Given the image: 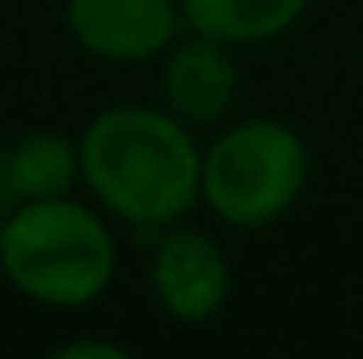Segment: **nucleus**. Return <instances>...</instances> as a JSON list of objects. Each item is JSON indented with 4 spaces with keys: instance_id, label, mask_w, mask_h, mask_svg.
<instances>
[{
    "instance_id": "nucleus-1",
    "label": "nucleus",
    "mask_w": 363,
    "mask_h": 359,
    "mask_svg": "<svg viewBox=\"0 0 363 359\" xmlns=\"http://www.w3.org/2000/svg\"><path fill=\"white\" fill-rule=\"evenodd\" d=\"M81 186L118 224L157 237L203 203V148L165 106L118 101L81 131Z\"/></svg>"
},
{
    "instance_id": "nucleus-2",
    "label": "nucleus",
    "mask_w": 363,
    "mask_h": 359,
    "mask_svg": "<svg viewBox=\"0 0 363 359\" xmlns=\"http://www.w3.org/2000/svg\"><path fill=\"white\" fill-rule=\"evenodd\" d=\"M0 270L30 304L77 313L97 304L118 275L110 216L77 194L13 203L4 220Z\"/></svg>"
},
{
    "instance_id": "nucleus-3",
    "label": "nucleus",
    "mask_w": 363,
    "mask_h": 359,
    "mask_svg": "<svg viewBox=\"0 0 363 359\" xmlns=\"http://www.w3.org/2000/svg\"><path fill=\"white\" fill-rule=\"evenodd\" d=\"M313 153L283 118L228 123L203 148V207L241 233L271 228L308 190Z\"/></svg>"
},
{
    "instance_id": "nucleus-4",
    "label": "nucleus",
    "mask_w": 363,
    "mask_h": 359,
    "mask_svg": "<svg viewBox=\"0 0 363 359\" xmlns=\"http://www.w3.org/2000/svg\"><path fill=\"white\" fill-rule=\"evenodd\" d=\"M148 292L165 317L182 326H207L224 313L233 296V267L220 241L194 224H169L152 241L148 258Z\"/></svg>"
},
{
    "instance_id": "nucleus-5",
    "label": "nucleus",
    "mask_w": 363,
    "mask_h": 359,
    "mask_svg": "<svg viewBox=\"0 0 363 359\" xmlns=\"http://www.w3.org/2000/svg\"><path fill=\"white\" fill-rule=\"evenodd\" d=\"M64 26L101 64H152L186 34L178 0H64Z\"/></svg>"
},
{
    "instance_id": "nucleus-6",
    "label": "nucleus",
    "mask_w": 363,
    "mask_h": 359,
    "mask_svg": "<svg viewBox=\"0 0 363 359\" xmlns=\"http://www.w3.org/2000/svg\"><path fill=\"white\" fill-rule=\"evenodd\" d=\"M237 60L228 43L186 30L178 43L161 55V106L178 114L186 127H216L237 101Z\"/></svg>"
},
{
    "instance_id": "nucleus-7",
    "label": "nucleus",
    "mask_w": 363,
    "mask_h": 359,
    "mask_svg": "<svg viewBox=\"0 0 363 359\" xmlns=\"http://www.w3.org/2000/svg\"><path fill=\"white\" fill-rule=\"evenodd\" d=\"M182 21L228 47H258L296 30L313 0H178Z\"/></svg>"
},
{
    "instance_id": "nucleus-8",
    "label": "nucleus",
    "mask_w": 363,
    "mask_h": 359,
    "mask_svg": "<svg viewBox=\"0 0 363 359\" xmlns=\"http://www.w3.org/2000/svg\"><path fill=\"white\" fill-rule=\"evenodd\" d=\"M4 182L13 203L72 194L81 186V136H64L55 127L26 131L4 153Z\"/></svg>"
},
{
    "instance_id": "nucleus-9",
    "label": "nucleus",
    "mask_w": 363,
    "mask_h": 359,
    "mask_svg": "<svg viewBox=\"0 0 363 359\" xmlns=\"http://www.w3.org/2000/svg\"><path fill=\"white\" fill-rule=\"evenodd\" d=\"M55 359H127L123 343H106V338H77V343H60Z\"/></svg>"
},
{
    "instance_id": "nucleus-10",
    "label": "nucleus",
    "mask_w": 363,
    "mask_h": 359,
    "mask_svg": "<svg viewBox=\"0 0 363 359\" xmlns=\"http://www.w3.org/2000/svg\"><path fill=\"white\" fill-rule=\"evenodd\" d=\"M4 220H9V211H4V203H0V245H4Z\"/></svg>"
}]
</instances>
